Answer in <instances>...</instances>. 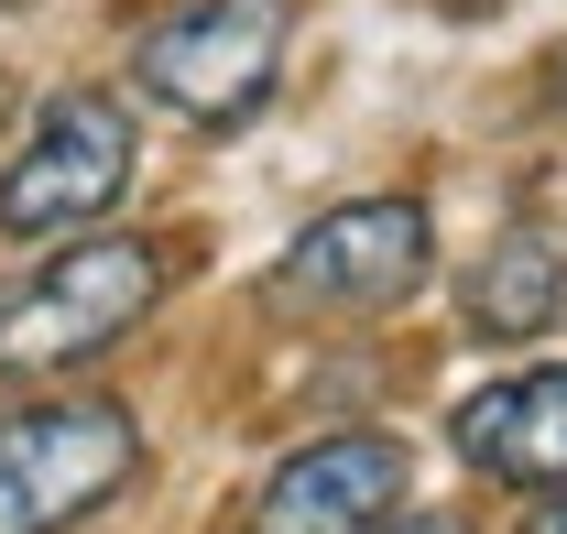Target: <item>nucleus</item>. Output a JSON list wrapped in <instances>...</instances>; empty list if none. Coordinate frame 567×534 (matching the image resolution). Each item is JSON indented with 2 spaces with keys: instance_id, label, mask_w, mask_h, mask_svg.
Masks as SVG:
<instances>
[{
  "instance_id": "nucleus-1",
  "label": "nucleus",
  "mask_w": 567,
  "mask_h": 534,
  "mask_svg": "<svg viewBox=\"0 0 567 534\" xmlns=\"http://www.w3.org/2000/svg\"><path fill=\"white\" fill-rule=\"evenodd\" d=\"M164 284H175V240H142V229L132 240L99 229L76 251H44L22 284H0V371L11 382H44V371L110 360L164 306Z\"/></svg>"
},
{
  "instance_id": "nucleus-2",
  "label": "nucleus",
  "mask_w": 567,
  "mask_h": 534,
  "mask_svg": "<svg viewBox=\"0 0 567 534\" xmlns=\"http://www.w3.org/2000/svg\"><path fill=\"white\" fill-rule=\"evenodd\" d=\"M142 175V121L132 99H110V88H55L22 142H11V164H0V229L11 240H55V229H87L99 207H121Z\"/></svg>"
},
{
  "instance_id": "nucleus-3",
  "label": "nucleus",
  "mask_w": 567,
  "mask_h": 534,
  "mask_svg": "<svg viewBox=\"0 0 567 534\" xmlns=\"http://www.w3.org/2000/svg\"><path fill=\"white\" fill-rule=\"evenodd\" d=\"M436 273V218L425 197H350L328 218H306L284 240V263L262 273L274 317H382Z\"/></svg>"
},
{
  "instance_id": "nucleus-4",
  "label": "nucleus",
  "mask_w": 567,
  "mask_h": 534,
  "mask_svg": "<svg viewBox=\"0 0 567 534\" xmlns=\"http://www.w3.org/2000/svg\"><path fill=\"white\" fill-rule=\"evenodd\" d=\"M284 33H295L284 0H186V11L132 33V88L164 99L175 121H197V132H240L274 99Z\"/></svg>"
},
{
  "instance_id": "nucleus-5",
  "label": "nucleus",
  "mask_w": 567,
  "mask_h": 534,
  "mask_svg": "<svg viewBox=\"0 0 567 534\" xmlns=\"http://www.w3.org/2000/svg\"><path fill=\"white\" fill-rule=\"evenodd\" d=\"M142 469L132 403H22L0 414V534H66Z\"/></svg>"
},
{
  "instance_id": "nucleus-6",
  "label": "nucleus",
  "mask_w": 567,
  "mask_h": 534,
  "mask_svg": "<svg viewBox=\"0 0 567 534\" xmlns=\"http://www.w3.org/2000/svg\"><path fill=\"white\" fill-rule=\"evenodd\" d=\"M404 502V437H317L262 480L251 534H371Z\"/></svg>"
},
{
  "instance_id": "nucleus-7",
  "label": "nucleus",
  "mask_w": 567,
  "mask_h": 534,
  "mask_svg": "<svg viewBox=\"0 0 567 534\" xmlns=\"http://www.w3.org/2000/svg\"><path fill=\"white\" fill-rule=\"evenodd\" d=\"M458 459L481 480H502V491H557L567 480V360L513 371V382L458 403Z\"/></svg>"
},
{
  "instance_id": "nucleus-8",
  "label": "nucleus",
  "mask_w": 567,
  "mask_h": 534,
  "mask_svg": "<svg viewBox=\"0 0 567 534\" xmlns=\"http://www.w3.org/2000/svg\"><path fill=\"white\" fill-rule=\"evenodd\" d=\"M557 317H567V240L524 218V229H502L470 263V328L481 338H546Z\"/></svg>"
},
{
  "instance_id": "nucleus-9",
  "label": "nucleus",
  "mask_w": 567,
  "mask_h": 534,
  "mask_svg": "<svg viewBox=\"0 0 567 534\" xmlns=\"http://www.w3.org/2000/svg\"><path fill=\"white\" fill-rule=\"evenodd\" d=\"M371 534H470L458 513H415V524H371Z\"/></svg>"
},
{
  "instance_id": "nucleus-10",
  "label": "nucleus",
  "mask_w": 567,
  "mask_h": 534,
  "mask_svg": "<svg viewBox=\"0 0 567 534\" xmlns=\"http://www.w3.org/2000/svg\"><path fill=\"white\" fill-rule=\"evenodd\" d=\"M524 534H567V480H557V502H546V513H535Z\"/></svg>"
},
{
  "instance_id": "nucleus-11",
  "label": "nucleus",
  "mask_w": 567,
  "mask_h": 534,
  "mask_svg": "<svg viewBox=\"0 0 567 534\" xmlns=\"http://www.w3.org/2000/svg\"><path fill=\"white\" fill-rule=\"evenodd\" d=\"M546 88H557V110H567V55H557V66H546Z\"/></svg>"
},
{
  "instance_id": "nucleus-12",
  "label": "nucleus",
  "mask_w": 567,
  "mask_h": 534,
  "mask_svg": "<svg viewBox=\"0 0 567 534\" xmlns=\"http://www.w3.org/2000/svg\"><path fill=\"white\" fill-rule=\"evenodd\" d=\"M0 11H22V0H0Z\"/></svg>"
}]
</instances>
